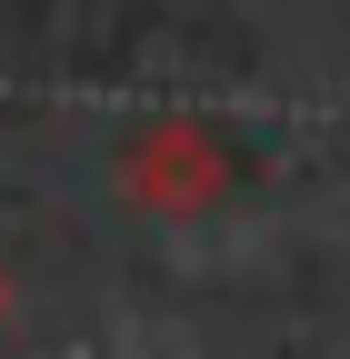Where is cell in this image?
Returning <instances> with one entry per match:
<instances>
[{
  "mask_svg": "<svg viewBox=\"0 0 350 359\" xmlns=\"http://www.w3.org/2000/svg\"><path fill=\"white\" fill-rule=\"evenodd\" d=\"M120 180L141 190V210H210L231 190V150L210 140V130H190V120H160V130H141L130 140V160H120Z\"/></svg>",
  "mask_w": 350,
  "mask_h": 359,
  "instance_id": "obj_1",
  "label": "cell"
},
{
  "mask_svg": "<svg viewBox=\"0 0 350 359\" xmlns=\"http://www.w3.org/2000/svg\"><path fill=\"white\" fill-rule=\"evenodd\" d=\"M0 309H11V290H0Z\"/></svg>",
  "mask_w": 350,
  "mask_h": 359,
  "instance_id": "obj_2",
  "label": "cell"
}]
</instances>
